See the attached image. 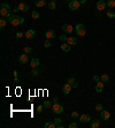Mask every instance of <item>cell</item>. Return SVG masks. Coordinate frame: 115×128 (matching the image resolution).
<instances>
[{"label":"cell","instance_id":"33","mask_svg":"<svg viewBox=\"0 0 115 128\" xmlns=\"http://www.w3.org/2000/svg\"><path fill=\"white\" fill-rule=\"evenodd\" d=\"M44 46H45V47H51V46H52V43H51V40H50V39H46V40H45V42H44Z\"/></svg>","mask_w":115,"mask_h":128},{"label":"cell","instance_id":"11","mask_svg":"<svg viewBox=\"0 0 115 128\" xmlns=\"http://www.w3.org/2000/svg\"><path fill=\"white\" fill-rule=\"evenodd\" d=\"M100 117H101V119L102 120H109V118H110V113L108 112V111H105V110H102L101 112H100Z\"/></svg>","mask_w":115,"mask_h":128},{"label":"cell","instance_id":"43","mask_svg":"<svg viewBox=\"0 0 115 128\" xmlns=\"http://www.w3.org/2000/svg\"><path fill=\"white\" fill-rule=\"evenodd\" d=\"M53 101H54V103H58V98H57V97H54V98H53Z\"/></svg>","mask_w":115,"mask_h":128},{"label":"cell","instance_id":"25","mask_svg":"<svg viewBox=\"0 0 115 128\" xmlns=\"http://www.w3.org/2000/svg\"><path fill=\"white\" fill-rule=\"evenodd\" d=\"M7 26V21H6V17H1L0 19V28H5Z\"/></svg>","mask_w":115,"mask_h":128},{"label":"cell","instance_id":"30","mask_svg":"<svg viewBox=\"0 0 115 128\" xmlns=\"http://www.w3.org/2000/svg\"><path fill=\"white\" fill-rule=\"evenodd\" d=\"M71 118L75 119V120H78V119H79V114L76 112V111H73V112H71Z\"/></svg>","mask_w":115,"mask_h":128},{"label":"cell","instance_id":"9","mask_svg":"<svg viewBox=\"0 0 115 128\" xmlns=\"http://www.w3.org/2000/svg\"><path fill=\"white\" fill-rule=\"evenodd\" d=\"M28 61H29V57L26 55V53H23V54H21V55L19 57V62H20V64L26 65Z\"/></svg>","mask_w":115,"mask_h":128},{"label":"cell","instance_id":"27","mask_svg":"<svg viewBox=\"0 0 115 128\" xmlns=\"http://www.w3.org/2000/svg\"><path fill=\"white\" fill-rule=\"evenodd\" d=\"M44 127L45 128H57V125H55V122H46Z\"/></svg>","mask_w":115,"mask_h":128},{"label":"cell","instance_id":"41","mask_svg":"<svg viewBox=\"0 0 115 128\" xmlns=\"http://www.w3.org/2000/svg\"><path fill=\"white\" fill-rule=\"evenodd\" d=\"M93 80L96 81V82H99V77H98V76H93Z\"/></svg>","mask_w":115,"mask_h":128},{"label":"cell","instance_id":"26","mask_svg":"<svg viewBox=\"0 0 115 128\" xmlns=\"http://www.w3.org/2000/svg\"><path fill=\"white\" fill-rule=\"evenodd\" d=\"M100 80L106 83V82H108V81H109V76H108L107 74H102L101 76H100Z\"/></svg>","mask_w":115,"mask_h":128},{"label":"cell","instance_id":"7","mask_svg":"<svg viewBox=\"0 0 115 128\" xmlns=\"http://www.w3.org/2000/svg\"><path fill=\"white\" fill-rule=\"evenodd\" d=\"M71 84H69L68 82L67 83H64V84L62 85V92L64 94V95H68V94H70L71 92Z\"/></svg>","mask_w":115,"mask_h":128},{"label":"cell","instance_id":"34","mask_svg":"<svg viewBox=\"0 0 115 128\" xmlns=\"http://www.w3.org/2000/svg\"><path fill=\"white\" fill-rule=\"evenodd\" d=\"M102 110H104V106H102L101 104H96V111H98V112L100 111V112H101Z\"/></svg>","mask_w":115,"mask_h":128},{"label":"cell","instance_id":"1","mask_svg":"<svg viewBox=\"0 0 115 128\" xmlns=\"http://www.w3.org/2000/svg\"><path fill=\"white\" fill-rule=\"evenodd\" d=\"M13 11L11 8V6L8 5V4H6V2H4V4H1V7H0V15H1V17H11V12Z\"/></svg>","mask_w":115,"mask_h":128},{"label":"cell","instance_id":"31","mask_svg":"<svg viewBox=\"0 0 115 128\" xmlns=\"http://www.w3.org/2000/svg\"><path fill=\"white\" fill-rule=\"evenodd\" d=\"M23 51H24V53L29 54V53H31L32 52V48L30 47V46H24V47H23Z\"/></svg>","mask_w":115,"mask_h":128},{"label":"cell","instance_id":"20","mask_svg":"<svg viewBox=\"0 0 115 128\" xmlns=\"http://www.w3.org/2000/svg\"><path fill=\"white\" fill-rule=\"evenodd\" d=\"M30 66H31L32 68H37V67L39 66V59L33 58V59L31 60V65H30Z\"/></svg>","mask_w":115,"mask_h":128},{"label":"cell","instance_id":"17","mask_svg":"<svg viewBox=\"0 0 115 128\" xmlns=\"http://www.w3.org/2000/svg\"><path fill=\"white\" fill-rule=\"evenodd\" d=\"M61 50L64 51V52H69V51H70V45H69L68 43L63 42L62 44H61Z\"/></svg>","mask_w":115,"mask_h":128},{"label":"cell","instance_id":"29","mask_svg":"<svg viewBox=\"0 0 115 128\" xmlns=\"http://www.w3.org/2000/svg\"><path fill=\"white\" fill-rule=\"evenodd\" d=\"M30 74H31L32 76H39V70L37 69V68H32Z\"/></svg>","mask_w":115,"mask_h":128},{"label":"cell","instance_id":"5","mask_svg":"<svg viewBox=\"0 0 115 128\" xmlns=\"http://www.w3.org/2000/svg\"><path fill=\"white\" fill-rule=\"evenodd\" d=\"M52 110L54 113H57V114H60V113L63 112V106L61 104H59V103H54L52 105Z\"/></svg>","mask_w":115,"mask_h":128},{"label":"cell","instance_id":"45","mask_svg":"<svg viewBox=\"0 0 115 128\" xmlns=\"http://www.w3.org/2000/svg\"><path fill=\"white\" fill-rule=\"evenodd\" d=\"M85 2H86V0H81V4H82V5H84Z\"/></svg>","mask_w":115,"mask_h":128},{"label":"cell","instance_id":"23","mask_svg":"<svg viewBox=\"0 0 115 128\" xmlns=\"http://www.w3.org/2000/svg\"><path fill=\"white\" fill-rule=\"evenodd\" d=\"M106 15H107V17H109V19H114L115 17V12L112 11V9H108V11L106 12Z\"/></svg>","mask_w":115,"mask_h":128},{"label":"cell","instance_id":"28","mask_svg":"<svg viewBox=\"0 0 115 128\" xmlns=\"http://www.w3.org/2000/svg\"><path fill=\"white\" fill-rule=\"evenodd\" d=\"M31 16H32V19H35V20H38L39 17H40V14L38 13V12H36V11H33L31 13Z\"/></svg>","mask_w":115,"mask_h":128},{"label":"cell","instance_id":"24","mask_svg":"<svg viewBox=\"0 0 115 128\" xmlns=\"http://www.w3.org/2000/svg\"><path fill=\"white\" fill-rule=\"evenodd\" d=\"M107 6H108V8H110V9H113V8H115V0H107Z\"/></svg>","mask_w":115,"mask_h":128},{"label":"cell","instance_id":"12","mask_svg":"<svg viewBox=\"0 0 115 128\" xmlns=\"http://www.w3.org/2000/svg\"><path fill=\"white\" fill-rule=\"evenodd\" d=\"M17 7H19V9H20V11H21V12H24V13L29 11V6L26 5V2H20V4L17 5Z\"/></svg>","mask_w":115,"mask_h":128},{"label":"cell","instance_id":"22","mask_svg":"<svg viewBox=\"0 0 115 128\" xmlns=\"http://www.w3.org/2000/svg\"><path fill=\"white\" fill-rule=\"evenodd\" d=\"M55 8H57V2H55L54 0L50 1V2H48V9H51V11H54Z\"/></svg>","mask_w":115,"mask_h":128},{"label":"cell","instance_id":"4","mask_svg":"<svg viewBox=\"0 0 115 128\" xmlns=\"http://www.w3.org/2000/svg\"><path fill=\"white\" fill-rule=\"evenodd\" d=\"M79 6H81V2H79L78 0H70V2H69V9L77 11L79 8Z\"/></svg>","mask_w":115,"mask_h":128},{"label":"cell","instance_id":"32","mask_svg":"<svg viewBox=\"0 0 115 128\" xmlns=\"http://www.w3.org/2000/svg\"><path fill=\"white\" fill-rule=\"evenodd\" d=\"M44 107H45V108H52V103L48 101H44Z\"/></svg>","mask_w":115,"mask_h":128},{"label":"cell","instance_id":"14","mask_svg":"<svg viewBox=\"0 0 115 128\" xmlns=\"http://www.w3.org/2000/svg\"><path fill=\"white\" fill-rule=\"evenodd\" d=\"M62 30L67 34H71L74 31V28L70 26V24H63L62 26Z\"/></svg>","mask_w":115,"mask_h":128},{"label":"cell","instance_id":"10","mask_svg":"<svg viewBox=\"0 0 115 128\" xmlns=\"http://www.w3.org/2000/svg\"><path fill=\"white\" fill-rule=\"evenodd\" d=\"M24 36H26L28 39H31V38H33L36 36V31L32 30V29H29V30H26V31L24 32Z\"/></svg>","mask_w":115,"mask_h":128},{"label":"cell","instance_id":"2","mask_svg":"<svg viewBox=\"0 0 115 128\" xmlns=\"http://www.w3.org/2000/svg\"><path fill=\"white\" fill-rule=\"evenodd\" d=\"M9 22H11L12 26L17 27V26H21L22 23L24 22V17L19 16V15H12L11 17H9Z\"/></svg>","mask_w":115,"mask_h":128},{"label":"cell","instance_id":"47","mask_svg":"<svg viewBox=\"0 0 115 128\" xmlns=\"http://www.w3.org/2000/svg\"><path fill=\"white\" fill-rule=\"evenodd\" d=\"M64 1H68V2H70V0H64Z\"/></svg>","mask_w":115,"mask_h":128},{"label":"cell","instance_id":"42","mask_svg":"<svg viewBox=\"0 0 115 128\" xmlns=\"http://www.w3.org/2000/svg\"><path fill=\"white\" fill-rule=\"evenodd\" d=\"M13 74H14V77H17V75H19V73H17V70H15V72H14Z\"/></svg>","mask_w":115,"mask_h":128},{"label":"cell","instance_id":"37","mask_svg":"<svg viewBox=\"0 0 115 128\" xmlns=\"http://www.w3.org/2000/svg\"><path fill=\"white\" fill-rule=\"evenodd\" d=\"M78 127V125L76 122H71V123H69V128H77Z\"/></svg>","mask_w":115,"mask_h":128},{"label":"cell","instance_id":"35","mask_svg":"<svg viewBox=\"0 0 115 128\" xmlns=\"http://www.w3.org/2000/svg\"><path fill=\"white\" fill-rule=\"evenodd\" d=\"M60 40H61V42H67V39H68V37H67V36H66V35H60Z\"/></svg>","mask_w":115,"mask_h":128},{"label":"cell","instance_id":"38","mask_svg":"<svg viewBox=\"0 0 115 128\" xmlns=\"http://www.w3.org/2000/svg\"><path fill=\"white\" fill-rule=\"evenodd\" d=\"M61 121H62V119H60V118H55V119H54V122H55V125H60V123H61Z\"/></svg>","mask_w":115,"mask_h":128},{"label":"cell","instance_id":"36","mask_svg":"<svg viewBox=\"0 0 115 128\" xmlns=\"http://www.w3.org/2000/svg\"><path fill=\"white\" fill-rule=\"evenodd\" d=\"M23 36H24V34H23L22 31H17V32H16V38H17V39H20V38H22Z\"/></svg>","mask_w":115,"mask_h":128},{"label":"cell","instance_id":"39","mask_svg":"<svg viewBox=\"0 0 115 128\" xmlns=\"http://www.w3.org/2000/svg\"><path fill=\"white\" fill-rule=\"evenodd\" d=\"M43 107H44V105H38V107H37V112H38V113H42Z\"/></svg>","mask_w":115,"mask_h":128},{"label":"cell","instance_id":"8","mask_svg":"<svg viewBox=\"0 0 115 128\" xmlns=\"http://www.w3.org/2000/svg\"><path fill=\"white\" fill-rule=\"evenodd\" d=\"M79 121L82 123H86L89 122L90 120H91V117H90V114H88V113H85V114H82V115H79Z\"/></svg>","mask_w":115,"mask_h":128},{"label":"cell","instance_id":"40","mask_svg":"<svg viewBox=\"0 0 115 128\" xmlns=\"http://www.w3.org/2000/svg\"><path fill=\"white\" fill-rule=\"evenodd\" d=\"M19 11H20V9H19V7H17V6H15V7L13 8V12H15V13H16V12H19Z\"/></svg>","mask_w":115,"mask_h":128},{"label":"cell","instance_id":"13","mask_svg":"<svg viewBox=\"0 0 115 128\" xmlns=\"http://www.w3.org/2000/svg\"><path fill=\"white\" fill-rule=\"evenodd\" d=\"M104 84H105V82H102L101 80L99 82H97V84H96V91L97 92H101V91L104 90Z\"/></svg>","mask_w":115,"mask_h":128},{"label":"cell","instance_id":"6","mask_svg":"<svg viewBox=\"0 0 115 128\" xmlns=\"http://www.w3.org/2000/svg\"><path fill=\"white\" fill-rule=\"evenodd\" d=\"M96 6H97V9H98V11L102 12V11H105V9H106L107 4H106V1H104V0H99V1H97Z\"/></svg>","mask_w":115,"mask_h":128},{"label":"cell","instance_id":"3","mask_svg":"<svg viewBox=\"0 0 115 128\" xmlns=\"http://www.w3.org/2000/svg\"><path fill=\"white\" fill-rule=\"evenodd\" d=\"M75 31H76V35L78 37H84L85 34H86V29H85V26L83 23H78L76 27H75Z\"/></svg>","mask_w":115,"mask_h":128},{"label":"cell","instance_id":"46","mask_svg":"<svg viewBox=\"0 0 115 128\" xmlns=\"http://www.w3.org/2000/svg\"><path fill=\"white\" fill-rule=\"evenodd\" d=\"M57 128H63L62 125H57Z\"/></svg>","mask_w":115,"mask_h":128},{"label":"cell","instance_id":"15","mask_svg":"<svg viewBox=\"0 0 115 128\" xmlns=\"http://www.w3.org/2000/svg\"><path fill=\"white\" fill-rule=\"evenodd\" d=\"M45 37H46L47 39H52V38L55 37V32L53 31V30H47V31L45 32Z\"/></svg>","mask_w":115,"mask_h":128},{"label":"cell","instance_id":"16","mask_svg":"<svg viewBox=\"0 0 115 128\" xmlns=\"http://www.w3.org/2000/svg\"><path fill=\"white\" fill-rule=\"evenodd\" d=\"M67 43H68L70 46H73V45H76V44H77V38H76V37H68V39H67Z\"/></svg>","mask_w":115,"mask_h":128},{"label":"cell","instance_id":"19","mask_svg":"<svg viewBox=\"0 0 115 128\" xmlns=\"http://www.w3.org/2000/svg\"><path fill=\"white\" fill-rule=\"evenodd\" d=\"M100 126V121L99 119H93L91 121V128H98Z\"/></svg>","mask_w":115,"mask_h":128},{"label":"cell","instance_id":"44","mask_svg":"<svg viewBox=\"0 0 115 128\" xmlns=\"http://www.w3.org/2000/svg\"><path fill=\"white\" fill-rule=\"evenodd\" d=\"M14 82H15V83H19V79H17V77H15V79H14Z\"/></svg>","mask_w":115,"mask_h":128},{"label":"cell","instance_id":"18","mask_svg":"<svg viewBox=\"0 0 115 128\" xmlns=\"http://www.w3.org/2000/svg\"><path fill=\"white\" fill-rule=\"evenodd\" d=\"M35 5H36V7H38V8H40V7H44V6L46 5V0H36Z\"/></svg>","mask_w":115,"mask_h":128},{"label":"cell","instance_id":"21","mask_svg":"<svg viewBox=\"0 0 115 128\" xmlns=\"http://www.w3.org/2000/svg\"><path fill=\"white\" fill-rule=\"evenodd\" d=\"M67 82H68L69 84H71V87H73V88H77V87H78V84L75 82V79H74V77H69Z\"/></svg>","mask_w":115,"mask_h":128}]
</instances>
